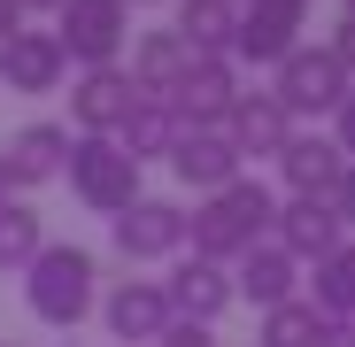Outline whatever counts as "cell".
Masks as SVG:
<instances>
[{"mask_svg": "<svg viewBox=\"0 0 355 347\" xmlns=\"http://www.w3.org/2000/svg\"><path fill=\"white\" fill-rule=\"evenodd\" d=\"M270 224H278V193L263 186V178H232L224 193H209V201H193V216H186V255H201V263H240L248 247H263L270 240Z\"/></svg>", "mask_w": 355, "mask_h": 347, "instance_id": "obj_1", "label": "cell"}, {"mask_svg": "<svg viewBox=\"0 0 355 347\" xmlns=\"http://www.w3.org/2000/svg\"><path fill=\"white\" fill-rule=\"evenodd\" d=\"M24 309H31L46 332H78V324L101 309V263H93V247L46 240L39 263L24 270Z\"/></svg>", "mask_w": 355, "mask_h": 347, "instance_id": "obj_2", "label": "cell"}, {"mask_svg": "<svg viewBox=\"0 0 355 347\" xmlns=\"http://www.w3.org/2000/svg\"><path fill=\"white\" fill-rule=\"evenodd\" d=\"M62 178H70V193H78L93 216H108V224L139 201V162L116 147V139H78V132H70V162H62Z\"/></svg>", "mask_w": 355, "mask_h": 347, "instance_id": "obj_3", "label": "cell"}, {"mask_svg": "<svg viewBox=\"0 0 355 347\" xmlns=\"http://www.w3.org/2000/svg\"><path fill=\"white\" fill-rule=\"evenodd\" d=\"M270 93H278V108L293 116V124H302V116H332V108L355 93V78L340 70L332 46H309V39H302V46L270 70Z\"/></svg>", "mask_w": 355, "mask_h": 347, "instance_id": "obj_4", "label": "cell"}, {"mask_svg": "<svg viewBox=\"0 0 355 347\" xmlns=\"http://www.w3.org/2000/svg\"><path fill=\"white\" fill-rule=\"evenodd\" d=\"M54 39H62L70 70H108L132 39V0H62L54 8Z\"/></svg>", "mask_w": 355, "mask_h": 347, "instance_id": "obj_5", "label": "cell"}, {"mask_svg": "<svg viewBox=\"0 0 355 347\" xmlns=\"http://www.w3.org/2000/svg\"><path fill=\"white\" fill-rule=\"evenodd\" d=\"M240 93L248 85H240V62H232V54H193V70L170 85V116L186 132H224V116H232Z\"/></svg>", "mask_w": 355, "mask_h": 347, "instance_id": "obj_6", "label": "cell"}, {"mask_svg": "<svg viewBox=\"0 0 355 347\" xmlns=\"http://www.w3.org/2000/svg\"><path fill=\"white\" fill-rule=\"evenodd\" d=\"M309 31V0H240V39H232V62L278 70Z\"/></svg>", "mask_w": 355, "mask_h": 347, "instance_id": "obj_7", "label": "cell"}, {"mask_svg": "<svg viewBox=\"0 0 355 347\" xmlns=\"http://www.w3.org/2000/svg\"><path fill=\"white\" fill-rule=\"evenodd\" d=\"M108 240H116L124 263H178L186 255V208L162 201V193H139L124 216L108 224Z\"/></svg>", "mask_w": 355, "mask_h": 347, "instance_id": "obj_8", "label": "cell"}, {"mask_svg": "<svg viewBox=\"0 0 355 347\" xmlns=\"http://www.w3.org/2000/svg\"><path fill=\"white\" fill-rule=\"evenodd\" d=\"M101 324H108V339H124V347H155L178 324V309L162 294V278H116L101 294Z\"/></svg>", "mask_w": 355, "mask_h": 347, "instance_id": "obj_9", "label": "cell"}, {"mask_svg": "<svg viewBox=\"0 0 355 347\" xmlns=\"http://www.w3.org/2000/svg\"><path fill=\"white\" fill-rule=\"evenodd\" d=\"M132 108H139V85H132L124 62L78 70V85H70V124H78V139H116Z\"/></svg>", "mask_w": 355, "mask_h": 347, "instance_id": "obj_10", "label": "cell"}, {"mask_svg": "<svg viewBox=\"0 0 355 347\" xmlns=\"http://www.w3.org/2000/svg\"><path fill=\"white\" fill-rule=\"evenodd\" d=\"M62 78H70V54H62V39L54 31H8L0 39V85L8 93H62Z\"/></svg>", "mask_w": 355, "mask_h": 347, "instance_id": "obj_11", "label": "cell"}, {"mask_svg": "<svg viewBox=\"0 0 355 347\" xmlns=\"http://www.w3.org/2000/svg\"><path fill=\"white\" fill-rule=\"evenodd\" d=\"M162 294H170L178 324H209V332H216V317L232 301H240V294H232V270L224 263H201V255H178L170 278H162Z\"/></svg>", "mask_w": 355, "mask_h": 347, "instance_id": "obj_12", "label": "cell"}, {"mask_svg": "<svg viewBox=\"0 0 355 347\" xmlns=\"http://www.w3.org/2000/svg\"><path fill=\"white\" fill-rule=\"evenodd\" d=\"M270 240L293 255V263H324L340 240H347V224L332 201H309V193H286L278 201V224H270Z\"/></svg>", "mask_w": 355, "mask_h": 347, "instance_id": "obj_13", "label": "cell"}, {"mask_svg": "<svg viewBox=\"0 0 355 347\" xmlns=\"http://www.w3.org/2000/svg\"><path fill=\"white\" fill-rule=\"evenodd\" d=\"M170 170H178V186L186 193H224L232 178H248V162H240V147H232L224 132H178V147H170Z\"/></svg>", "mask_w": 355, "mask_h": 347, "instance_id": "obj_14", "label": "cell"}, {"mask_svg": "<svg viewBox=\"0 0 355 347\" xmlns=\"http://www.w3.org/2000/svg\"><path fill=\"white\" fill-rule=\"evenodd\" d=\"M0 162H8V193H31V186H46V178H62V162H70V124L39 116V124H24L8 147H0Z\"/></svg>", "mask_w": 355, "mask_h": 347, "instance_id": "obj_15", "label": "cell"}, {"mask_svg": "<svg viewBox=\"0 0 355 347\" xmlns=\"http://www.w3.org/2000/svg\"><path fill=\"white\" fill-rule=\"evenodd\" d=\"M293 132H302V124H293V116L278 108V93H270V85H263V93H240V100H232V116H224V139L240 147V162H248V154L278 162Z\"/></svg>", "mask_w": 355, "mask_h": 347, "instance_id": "obj_16", "label": "cell"}, {"mask_svg": "<svg viewBox=\"0 0 355 347\" xmlns=\"http://www.w3.org/2000/svg\"><path fill=\"white\" fill-rule=\"evenodd\" d=\"M278 178L286 193H309V201H332L340 178H347V154L332 147V132H293L286 154H278Z\"/></svg>", "mask_w": 355, "mask_h": 347, "instance_id": "obj_17", "label": "cell"}, {"mask_svg": "<svg viewBox=\"0 0 355 347\" xmlns=\"http://www.w3.org/2000/svg\"><path fill=\"white\" fill-rule=\"evenodd\" d=\"M232 294L255 301V309H278V301H302V263H293L278 240L248 247L240 263H232Z\"/></svg>", "mask_w": 355, "mask_h": 347, "instance_id": "obj_18", "label": "cell"}, {"mask_svg": "<svg viewBox=\"0 0 355 347\" xmlns=\"http://www.w3.org/2000/svg\"><path fill=\"white\" fill-rule=\"evenodd\" d=\"M124 70H132V85H139V93L170 100V85L193 70V46L178 39L170 24H162V31H139V39H132V62H124Z\"/></svg>", "mask_w": 355, "mask_h": 347, "instance_id": "obj_19", "label": "cell"}, {"mask_svg": "<svg viewBox=\"0 0 355 347\" xmlns=\"http://www.w3.org/2000/svg\"><path fill=\"white\" fill-rule=\"evenodd\" d=\"M178 132H186V124H178V116H170V100H155V93H139V108L124 116V132H116V147H124L139 170L147 162H170V147H178Z\"/></svg>", "mask_w": 355, "mask_h": 347, "instance_id": "obj_20", "label": "cell"}, {"mask_svg": "<svg viewBox=\"0 0 355 347\" xmlns=\"http://www.w3.org/2000/svg\"><path fill=\"white\" fill-rule=\"evenodd\" d=\"M178 39H186L193 54H232V39H240V0H178Z\"/></svg>", "mask_w": 355, "mask_h": 347, "instance_id": "obj_21", "label": "cell"}, {"mask_svg": "<svg viewBox=\"0 0 355 347\" xmlns=\"http://www.w3.org/2000/svg\"><path fill=\"white\" fill-rule=\"evenodd\" d=\"M309 309H317L324 324H355V240H340V247L317 263V278H309Z\"/></svg>", "mask_w": 355, "mask_h": 347, "instance_id": "obj_22", "label": "cell"}, {"mask_svg": "<svg viewBox=\"0 0 355 347\" xmlns=\"http://www.w3.org/2000/svg\"><path fill=\"white\" fill-rule=\"evenodd\" d=\"M46 247V216L31 201H0V278H24Z\"/></svg>", "mask_w": 355, "mask_h": 347, "instance_id": "obj_23", "label": "cell"}, {"mask_svg": "<svg viewBox=\"0 0 355 347\" xmlns=\"http://www.w3.org/2000/svg\"><path fill=\"white\" fill-rule=\"evenodd\" d=\"M317 332H324V317L309 309V294L302 301H278V309H263V347H317Z\"/></svg>", "mask_w": 355, "mask_h": 347, "instance_id": "obj_24", "label": "cell"}, {"mask_svg": "<svg viewBox=\"0 0 355 347\" xmlns=\"http://www.w3.org/2000/svg\"><path fill=\"white\" fill-rule=\"evenodd\" d=\"M332 147H340V154L355 162V93H347V100L332 108Z\"/></svg>", "mask_w": 355, "mask_h": 347, "instance_id": "obj_25", "label": "cell"}, {"mask_svg": "<svg viewBox=\"0 0 355 347\" xmlns=\"http://www.w3.org/2000/svg\"><path fill=\"white\" fill-rule=\"evenodd\" d=\"M155 347H224V339H216L209 324H170V332H162Z\"/></svg>", "mask_w": 355, "mask_h": 347, "instance_id": "obj_26", "label": "cell"}, {"mask_svg": "<svg viewBox=\"0 0 355 347\" xmlns=\"http://www.w3.org/2000/svg\"><path fill=\"white\" fill-rule=\"evenodd\" d=\"M324 46H332V54H340V70H347V78H355V16H340V31H332V39H324Z\"/></svg>", "mask_w": 355, "mask_h": 347, "instance_id": "obj_27", "label": "cell"}, {"mask_svg": "<svg viewBox=\"0 0 355 347\" xmlns=\"http://www.w3.org/2000/svg\"><path fill=\"white\" fill-rule=\"evenodd\" d=\"M332 208H340V224L355 231V162H347V178H340V193H332Z\"/></svg>", "mask_w": 355, "mask_h": 347, "instance_id": "obj_28", "label": "cell"}, {"mask_svg": "<svg viewBox=\"0 0 355 347\" xmlns=\"http://www.w3.org/2000/svg\"><path fill=\"white\" fill-rule=\"evenodd\" d=\"M317 347H355V324H324V332H317Z\"/></svg>", "mask_w": 355, "mask_h": 347, "instance_id": "obj_29", "label": "cell"}, {"mask_svg": "<svg viewBox=\"0 0 355 347\" xmlns=\"http://www.w3.org/2000/svg\"><path fill=\"white\" fill-rule=\"evenodd\" d=\"M8 31H24V8H16V0H0V39H8Z\"/></svg>", "mask_w": 355, "mask_h": 347, "instance_id": "obj_30", "label": "cell"}, {"mask_svg": "<svg viewBox=\"0 0 355 347\" xmlns=\"http://www.w3.org/2000/svg\"><path fill=\"white\" fill-rule=\"evenodd\" d=\"M16 8H24V16H31V8H46V16H54V8H62V0H16Z\"/></svg>", "mask_w": 355, "mask_h": 347, "instance_id": "obj_31", "label": "cell"}, {"mask_svg": "<svg viewBox=\"0 0 355 347\" xmlns=\"http://www.w3.org/2000/svg\"><path fill=\"white\" fill-rule=\"evenodd\" d=\"M0 201H16V193H8V162H0Z\"/></svg>", "mask_w": 355, "mask_h": 347, "instance_id": "obj_32", "label": "cell"}, {"mask_svg": "<svg viewBox=\"0 0 355 347\" xmlns=\"http://www.w3.org/2000/svg\"><path fill=\"white\" fill-rule=\"evenodd\" d=\"M132 8H162V0H132Z\"/></svg>", "mask_w": 355, "mask_h": 347, "instance_id": "obj_33", "label": "cell"}, {"mask_svg": "<svg viewBox=\"0 0 355 347\" xmlns=\"http://www.w3.org/2000/svg\"><path fill=\"white\" fill-rule=\"evenodd\" d=\"M340 16H355V0H340Z\"/></svg>", "mask_w": 355, "mask_h": 347, "instance_id": "obj_34", "label": "cell"}, {"mask_svg": "<svg viewBox=\"0 0 355 347\" xmlns=\"http://www.w3.org/2000/svg\"><path fill=\"white\" fill-rule=\"evenodd\" d=\"M0 347H16V339H0Z\"/></svg>", "mask_w": 355, "mask_h": 347, "instance_id": "obj_35", "label": "cell"}]
</instances>
